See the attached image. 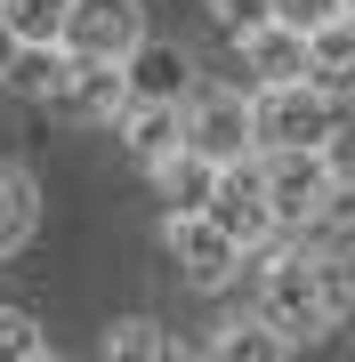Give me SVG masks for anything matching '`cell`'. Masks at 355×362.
Masks as SVG:
<instances>
[{"label":"cell","mask_w":355,"mask_h":362,"mask_svg":"<svg viewBox=\"0 0 355 362\" xmlns=\"http://www.w3.org/2000/svg\"><path fill=\"white\" fill-rule=\"evenodd\" d=\"M250 258H259V314L291 338V346H307V338H323V330L347 322V306H355L347 258L299 242V233H275V242L250 250Z\"/></svg>","instance_id":"1"},{"label":"cell","mask_w":355,"mask_h":362,"mask_svg":"<svg viewBox=\"0 0 355 362\" xmlns=\"http://www.w3.org/2000/svg\"><path fill=\"white\" fill-rule=\"evenodd\" d=\"M339 121H347V97H331L315 73L250 89V137H259V153L266 145H339Z\"/></svg>","instance_id":"2"},{"label":"cell","mask_w":355,"mask_h":362,"mask_svg":"<svg viewBox=\"0 0 355 362\" xmlns=\"http://www.w3.org/2000/svg\"><path fill=\"white\" fill-rule=\"evenodd\" d=\"M162 250H170V266H178L186 290H226L250 266V250L210 218V209H162Z\"/></svg>","instance_id":"3"},{"label":"cell","mask_w":355,"mask_h":362,"mask_svg":"<svg viewBox=\"0 0 355 362\" xmlns=\"http://www.w3.org/2000/svg\"><path fill=\"white\" fill-rule=\"evenodd\" d=\"M186 145H194V153H210V161L259 153V137H250V89L194 81V89H186Z\"/></svg>","instance_id":"4"},{"label":"cell","mask_w":355,"mask_h":362,"mask_svg":"<svg viewBox=\"0 0 355 362\" xmlns=\"http://www.w3.org/2000/svg\"><path fill=\"white\" fill-rule=\"evenodd\" d=\"M331 145H266L259 153V185H266V202H275V226L291 233L307 218V209H315V194L331 185Z\"/></svg>","instance_id":"5"},{"label":"cell","mask_w":355,"mask_h":362,"mask_svg":"<svg viewBox=\"0 0 355 362\" xmlns=\"http://www.w3.org/2000/svg\"><path fill=\"white\" fill-rule=\"evenodd\" d=\"M202 209H210L242 250H266V242L283 233V226H275V202H266V185H259V153L218 161V185H210V202H202Z\"/></svg>","instance_id":"6"},{"label":"cell","mask_w":355,"mask_h":362,"mask_svg":"<svg viewBox=\"0 0 355 362\" xmlns=\"http://www.w3.org/2000/svg\"><path fill=\"white\" fill-rule=\"evenodd\" d=\"M145 40V0H73V16H65V49L73 57H130Z\"/></svg>","instance_id":"7"},{"label":"cell","mask_w":355,"mask_h":362,"mask_svg":"<svg viewBox=\"0 0 355 362\" xmlns=\"http://www.w3.org/2000/svg\"><path fill=\"white\" fill-rule=\"evenodd\" d=\"M65 121H81V129H113V113L130 105V81H121L113 57H73V73H65V89L49 97Z\"/></svg>","instance_id":"8"},{"label":"cell","mask_w":355,"mask_h":362,"mask_svg":"<svg viewBox=\"0 0 355 362\" xmlns=\"http://www.w3.org/2000/svg\"><path fill=\"white\" fill-rule=\"evenodd\" d=\"M113 137H121V153L145 169V161L170 153V145H186V105L178 97H130L113 113Z\"/></svg>","instance_id":"9"},{"label":"cell","mask_w":355,"mask_h":362,"mask_svg":"<svg viewBox=\"0 0 355 362\" xmlns=\"http://www.w3.org/2000/svg\"><path fill=\"white\" fill-rule=\"evenodd\" d=\"M235 57H242L250 89H266V81H299L307 73V33L283 25V16H259V25L235 40Z\"/></svg>","instance_id":"10"},{"label":"cell","mask_w":355,"mask_h":362,"mask_svg":"<svg viewBox=\"0 0 355 362\" xmlns=\"http://www.w3.org/2000/svg\"><path fill=\"white\" fill-rule=\"evenodd\" d=\"M121 81H130V97H178L186 105V89H194V57L178 49V40H154L145 33L130 57H121Z\"/></svg>","instance_id":"11"},{"label":"cell","mask_w":355,"mask_h":362,"mask_svg":"<svg viewBox=\"0 0 355 362\" xmlns=\"http://www.w3.org/2000/svg\"><path fill=\"white\" fill-rule=\"evenodd\" d=\"M291 233L315 242V250H331V258H355V169H331V185L315 194V209H307Z\"/></svg>","instance_id":"12"},{"label":"cell","mask_w":355,"mask_h":362,"mask_svg":"<svg viewBox=\"0 0 355 362\" xmlns=\"http://www.w3.org/2000/svg\"><path fill=\"white\" fill-rule=\"evenodd\" d=\"M65 73H73V49H65V40H16L9 73H0V89H9V97H33V105H49L57 89H65Z\"/></svg>","instance_id":"13"},{"label":"cell","mask_w":355,"mask_h":362,"mask_svg":"<svg viewBox=\"0 0 355 362\" xmlns=\"http://www.w3.org/2000/svg\"><path fill=\"white\" fill-rule=\"evenodd\" d=\"M145 177H154L162 209H202V202H210V185H218V161L194 153V145H170L162 161H145Z\"/></svg>","instance_id":"14"},{"label":"cell","mask_w":355,"mask_h":362,"mask_svg":"<svg viewBox=\"0 0 355 362\" xmlns=\"http://www.w3.org/2000/svg\"><path fill=\"white\" fill-rule=\"evenodd\" d=\"M307 73H315L331 97H355V8H339L331 25L307 33Z\"/></svg>","instance_id":"15"},{"label":"cell","mask_w":355,"mask_h":362,"mask_svg":"<svg viewBox=\"0 0 355 362\" xmlns=\"http://www.w3.org/2000/svg\"><path fill=\"white\" fill-rule=\"evenodd\" d=\"M202 354H218V362H283V354H291V338L266 322L259 306H250V314H235V322H218L210 338H202Z\"/></svg>","instance_id":"16"},{"label":"cell","mask_w":355,"mask_h":362,"mask_svg":"<svg viewBox=\"0 0 355 362\" xmlns=\"http://www.w3.org/2000/svg\"><path fill=\"white\" fill-rule=\"evenodd\" d=\"M33 226H40V185H33V169L0 161V258H16V250L33 242Z\"/></svg>","instance_id":"17"},{"label":"cell","mask_w":355,"mask_h":362,"mask_svg":"<svg viewBox=\"0 0 355 362\" xmlns=\"http://www.w3.org/2000/svg\"><path fill=\"white\" fill-rule=\"evenodd\" d=\"M106 354L113 362H162L170 354V330L154 314H121V322H106Z\"/></svg>","instance_id":"18"},{"label":"cell","mask_w":355,"mask_h":362,"mask_svg":"<svg viewBox=\"0 0 355 362\" xmlns=\"http://www.w3.org/2000/svg\"><path fill=\"white\" fill-rule=\"evenodd\" d=\"M0 16H9V33H16V40H65L73 0H0Z\"/></svg>","instance_id":"19"},{"label":"cell","mask_w":355,"mask_h":362,"mask_svg":"<svg viewBox=\"0 0 355 362\" xmlns=\"http://www.w3.org/2000/svg\"><path fill=\"white\" fill-rule=\"evenodd\" d=\"M40 354H49V330H40V314L0 306V362H40Z\"/></svg>","instance_id":"20"},{"label":"cell","mask_w":355,"mask_h":362,"mask_svg":"<svg viewBox=\"0 0 355 362\" xmlns=\"http://www.w3.org/2000/svg\"><path fill=\"white\" fill-rule=\"evenodd\" d=\"M202 16H210V25H218L226 40H242V33L266 16V0H202Z\"/></svg>","instance_id":"21"},{"label":"cell","mask_w":355,"mask_h":362,"mask_svg":"<svg viewBox=\"0 0 355 362\" xmlns=\"http://www.w3.org/2000/svg\"><path fill=\"white\" fill-rule=\"evenodd\" d=\"M347 0H266V16H283V25H299V33H315V25H331Z\"/></svg>","instance_id":"22"},{"label":"cell","mask_w":355,"mask_h":362,"mask_svg":"<svg viewBox=\"0 0 355 362\" xmlns=\"http://www.w3.org/2000/svg\"><path fill=\"white\" fill-rule=\"evenodd\" d=\"M9 57H16V33H9V16H0V73H9Z\"/></svg>","instance_id":"23"},{"label":"cell","mask_w":355,"mask_h":362,"mask_svg":"<svg viewBox=\"0 0 355 362\" xmlns=\"http://www.w3.org/2000/svg\"><path fill=\"white\" fill-rule=\"evenodd\" d=\"M347 8H355V0H347Z\"/></svg>","instance_id":"24"}]
</instances>
